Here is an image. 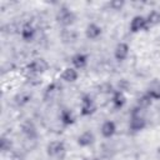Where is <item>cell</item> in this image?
Here are the masks:
<instances>
[{
    "label": "cell",
    "mask_w": 160,
    "mask_h": 160,
    "mask_svg": "<svg viewBox=\"0 0 160 160\" xmlns=\"http://www.w3.org/2000/svg\"><path fill=\"white\" fill-rule=\"evenodd\" d=\"M141 110L142 109L136 105V108H134V110L131 111V116H130V121H129V129L131 131L139 132L146 128V120H145L144 115L141 114Z\"/></svg>",
    "instance_id": "obj_1"
},
{
    "label": "cell",
    "mask_w": 160,
    "mask_h": 160,
    "mask_svg": "<svg viewBox=\"0 0 160 160\" xmlns=\"http://www.w3.org/2000/svg\"><path fill=\"white\" fill-rule=\"evenodd\" d=\"M84 160H99L98 158H85Z\"/></svg>",
    "instance_id": "obj_23"
},
{
    "label": "cell",
    "mask_w": 160,
    "mask_h": 160,
    "mask_svg": "<svg viewBox=\"0 0 160 160\" xmlns=\"http://www.w3.org/2000/svg\"><path fill=\"white\" fill-rule=\"evenodd\" d=\"M129 54H130L129 44H126L124 41L116 44V46L114 49V58L116 61H125L129 58Z\"/></svg>",
    "instance_id": "obj_8"
},
{
    "label": "cell",
    "mask_w": 160,
    "mask_h": 160,
    "mask_svg": "<svg viewBox=\"0 0 160 160\" xmlns=\"http://www.w3.org/2000/svg\"><path fill=\"white\" fill-rule=\"evenodd\" d=\"M151 104H152V98H151L148 92L144 94V95L139 99V101H138V106L141 108V109H146V108H149Z\"/></svg>",
    "instance_id": "obj_18"
},
{
    "label": "cell",
    "mask_w": 160,
    "mask_h": 160,
    "mask_svg": "<svg viewBox=\"0 0 160 160\" xmlns=\"http://www.w3.org/2000/svg\"><path fill=\"white\" fill-rule=\"evenodd\" d=\"M21 132L30 140L36 139L38 138V129L35 126V124L31 120H25L21 124Z\"/></svg>",
    "instance_id": "obj_14"
},
{
    "label": "cell",
    "mask_w": 160,
    "mask_h": 160,
    "mask_svg": "<svg viewBox=\"0 0 160 160\" xmlns=\"http://www.w3.org/2000/svg\"><path fill=\"white\" fill-rule=\"evenodd\" d=\"M129 30L132 34H138V32H142V31H148L150 30V25L146 20V16L144 15H135L129 24Z\"/></svg>",
    "instance_id": "obj_4"
},
{
    "label": "cell",
    "mask_w": 160,
    "mask_h": 160,
    "mask_svg": "<svg viewBox=\"0 0 160 160\" xmlns=\"http://www.w3.org/2000/svg\"><path fill=\"white\" fill-rule=\"evenodd\" d=\"M96 111V104L89 94H84L80 100V115L91 116Z\"/></svg>",
    "instance_id": "obj_5"
},
{
    "label": "cell",
    "mask_w": 160,
    "mask_h": 160,
    "mask_svg": "<svg viewBox=\"0 0 160 160\" xmlns=\"http://www.w3.org/2000/svg\"><path fill=\"white\" fill-rule=\"evenodd\" d=\"M146 20H148L150 28L159 25V24H160V11H158V10H151V11L146 15Z\"/></svg>",
    "instance_id": "obj_17"
},
{
    "label": "cell",
    "mask_w": 160,
    "mask_h": 160,
    "mask_svg": "<svg viewBox=\"0 0 160 160\" xmlns=\"http://www.w3.org/2000/svg\"><path fill=\"white\" fill-rule=\"evenodd\" d=\"M89 62V56L85 52H76L71 56V64L72 68H75L76 70H82L86 68Z\"/></svg>",
    "instance_id": "obj_11"
},
{
    "label": "cell",
    "mask_w": 160,
    "mask_h": 160,
    "mask_svg": "<svg viewBox=\"0 0 160 160\" xmlns=\"http://www.w3.org/2000/svg\"><path fill=\"white\" fill-rule=\"evenodd\" d=\"M111 105L114 106V109L120 110L126 105V96L121 90H114L112 95H111Z\"/></svg>",
    "instance_id": "obj_13"
},
{
    "label": "cell",
    "mask_w": 160,
    "mask_h": 160,
    "mask_svg": "<svg viewBox=\"0 0 160 160\" xmlns=\"http://www.w3.org/2000/svg\"><path fill=\"white\" fill-rule=\"evenodd\" d=\"M59 119H60V122L64 126H70V125L75 124V115H74V112L70 109H66V108L60 111Z\"/></svg>",
    "instance_id": "obj_16"
},
{
    "label": "cell",
    "mask_w": 160,
    "mask_h": 160,
    "mask_svg": "<svg viewBox=\"0 0 160 160\" xmlns=\"http://www.w3.org/2000/svg\"><path fill=\"white\" fill-rule=\"evenodd\" d=\"M116 130H118L116 129V124L112 120H105L100 126V132H101L102 138H105V139L112 138L116 134Z\"/></svg>",
    "instance_id": "obj_12"
},
{
    "label": "cell",
    "mask_w": 160,
    "mask_h": 160,
    "mask_svg": "<svg viewBox=\"0 0 160 160\" xmlns=\"http://www.w3.org/2000/svg\"><path fill=\"white\" fill-rule=\"evenodd\" d=\"M102 35V28L96 22H89L85 28V36L91 41H96Z\"/></svg>",
    "instance_id": "obj_7"
},
{
    "label": "cell",
    "mask_w": 160,
    "mask_h": 160,
    "mask_svg": "<svg viewBox=\"0 0 160 160\" xmlns=\"http://www.w3.org/2000/svg\"><path fill=\"white\" fill-rule=\"evenodd\" d=\"M11 160H22V158H20L19 155H15V156H12V159Z\"/></svg>",
    "instance_id": "obj_22"
},
{
    "label": "cell",
    "mask_w": 160,
    "mask_h": 160,
    "mask_svg": "<svg viewBox=\"0 0 160 160\" xmlns=\"http://www.w3.org/2000/svg\"><path fill=\"white\" fill-rule=\"evenodd\" d=\"M148 94L152 98V100H160V86L158 89H151L148 91Z\"/></svg>",
    "instance_id": "obj_21"
},
{
    "label": "cell",
    "mask_w": 160,
    "mask_h": 160,
    "mask_svg": "<svg viewBox=\"0 0 160 160\" xmlns=\"http://www.w3.org/2000/svg\"><path fill=\"white\" fill-rule=\"evenodd\" d=\"M94 142H95V135H94V132L90 131V130L82 131V132L78 136V139H76V144H78L80 148H89V146H91Z\"/></svg>",
    "instance_id": "obj_10"
},
{
    "label": "cell",
    "mask_w": 160,
    "mask_h": 160,
    "mask_svg": "<svg viewBox=\"0 0 160 160\" xmlns=\"http://www.w3.org/2000/svg\"><path fill=\"white\" fill-rule=\"evenodd\" d=\"M60 78L65 81V82H75L79 79V71L75 68H65L61 74Z\"/></svg>",
    "instance_id": "obj_15"
},
{
    "label": "cell",
    "mask_w": 160,
    "mask_h": 160,
    "mask_svg": "<svg viewBox=\"0 0 160 160\" xmlns=\"http://www.w3.org/2000/svg\"><path fill=\"white\" fill-rule=\"evenodd\" d=\"M49 69V64L45 59H41V58H38V59H34L31 60L28 66H26V70L31 74V75H40V74H44L46 70Z\"/></svg>",
    "instance_id": "obj_6"
},
{
    "label": "cell",
    "mask_w": 160,
    "mask_h": 160,
    "mask_svg": "<svg viewBox=\"0 0 160 160\" xmlns=\"http://www.w3.org/2000/svg\"><path fill=\"white\" fill-rule=\"evenodd\" d=\"M20 36L26 42L32 41L36 36V28L30 22H25L20 29Z\"/></svg>",
    "instance_id": "obj_9"
},
{
    "label": "cell",
    "mask_w": 160,
    "mask_h": 160,
    "mask_svg": "<svg viewBox=\"0 0 160 160\" xmlns=\"http://www.w3.org/2000/svg\"><path fill=\"white\" fill-rule=\"evenodd\" d=\"M10 148H11L10 139H8L6 136H1V139H0V149H1V151L6 152L8 150H10Z\"/></svg>",
    "instance_id": "obj_19"
},
{
    "label": "cell",
    "mask_w": 160,
    "mask_h": 160,
    "mask_svg": "<svg viewBox=\"0 0 160 160\" xmlns=\"http://www.w3.org/2000/svg\"><path fill=\"white\" fill-rule=\"evenodd\" d=\"M124 5H125V2L124 1H120V0H114V1L109 2V6L112 8L114 10H121Z\"/></svg>",
    "instance_id": "obj_20"
},
{
    "label": "cell",
    "mask_w": 160,
    "mask_h": 160,
    "mask_svg": "<svg viewBox=\"0 0 160 160\" xmlns=\"http://www.w3.org/2000/svg\"><path fill=\"white\" fill-rule=\"evenodd\" d=\"M55 20H56V22H58L59 25H61V26H64V28H68V26H71V25L75 22L76 15H75V12H74L70 8H68V6H61V8L58 10L56 15H55Z\"/></svg>",
    "instance_id": "obj_2"
},
{
    "label": "cell",
    "mask_w": 160,
    "mask_h": 160,
    "mask_svg": "<svg viewBox=\"0 0 160 160\" xmlns=\"http://www.w3.org/2000/svg\"><path fill=\"white\" fill-rule=\"evenodd\" d=\"M46 154L52 159H62L66 154L65 142L61 140H52L46 145Z\"/></svg>",
    "instance_id": "obj_3"
}]
</instances>
